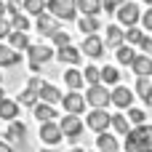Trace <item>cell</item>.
<instances>
[{
	"mask_svg": "<svg viewBox=\"0 0 152 152\" xmlns=\"http://www.w3.org/2000/svg\"><path fill=\"white\" fill-rule=\"evenodd\" d=\"M136 96H139L142 102L152 104V80L150 77H139V80H136Z\"/></svg>",
	"mask_w": 152,
	"mask_h": 152,
	"instance_id": "cell-27",
	"label": "cell"
},
{
	"mask_svg": "<svg viewBox=\"0 0 152 152\" xmlns=\"http://www.w3.org/2000/svg\"><path fill=\"white\" fill-rule=\"evenodd\" d=\"M91 152H99V150H91Z\"/></svg>",
	"mask_w": 152,
	"mask_h": 152,
	"instance_id": "cell-50",
	"label": "cell"
},
{
	"mask_svg": "<svg viewBox=\"0 0 152 152\" xmlns=\"http://www.w3.org/2000/svg\"><path fill=\"white\" fill-rule=\"evenodd\" d=\"M21 11L27 13V16H40V13H45L48 11V3L45 0H21Z\"/></svg>",
	"mask_w": 152,
	"mask_h": 152,
	"instance_id": "cell-23",
	"label": "cell"
},
{
	"mask_svg": "<svg viewBox=\"0 0 152 152\" xmlns=\"http://www.w3.org/2000/svg\"><path fill=\"white\" fill-rule=\"evenodd\" d=\"M131 69H134L136 77H150L152 75V56H147V53H136Z\"/></svg>",
	"mask_w": 152,
	"mask_h": 152,
	"instance_id": "cell-16",
	"label": "cell"
},
{
	"mask_svg": "<svg viewBox=\"0 0 152 152\" xmlns=\"http://www.w3.org/2000/svg\"><path fill=\"white\" fill-rule=\"evenodd\" d=\"M48 13L61 21H72L77 19V0H48Z\"/></svg>",
	"mask_w": 152,
	"mask_h": 152,
	"instance_id": "cell-3",
	"label": "cell"
},
{
	"mask_svg": "<svg viewBox=\"0 0 152 152\" xmlns=\"http://www.w3.org/2000/svg\"><path fill=\"white\" fill-rule=\"evenodd\" d=\"M40 102H45V104H61V91H59L56 86H51V83H43V88H40Z\"/></svg>",
	"mask_w": 152,
	"mask_h": 152,
	"instance_id": "cell-22",
	"label": "cell"
},
{
	"mask_svg": "<svg viewBox=\"0 0 152 152\" xmlns=\"http://www.w3.org/2000/svg\"><path fill=\"white\" fill-rule=\"evenodd\" d=\"M115 134H120V136H126L128 131H131V120H128V115H112V126H110Z\"/></svg>",
	"mask_w": 152,
	"mask_h": 152,
	"instance_id": "cell-29",
	"label": "cell"
},
{
	"mask_svg": "<svg viewBox=\"0 0 152 152\" xmlns=\"http://www.w3.org/2000/svg\"><path fill=\"white\" fill-rule=\"evenodd\" d=\"M126 152H152V126H134L126 134Z\"/></svg>",
	"mask_w": 152,
	"mask_h": 152,
	"instance_id": "cell-1",
	"label": "cell"
},
{
	"mask_svg": "<svg viewBox=\"0 0 152 152\" xmlns=\"http://www.w3.org/2000/svg\"><path fill=\"white\" fill-rule=\"evenodd\" d=\"M86 126H88L91 131L102 134V131H107V128L112 126V115H110L107 110H91V112L86 115Z\"/></svg>",
	"mask_w": 152,
	"mask_h": 152,
	"instance_id": "cell-5",
	"label": "cell"
},
{
	"mask_svg": "<svg viewBox=\"0 0 152 152\" xmlns=\"http://www.w3.org/2000/svg\"><path fill=\"white\" fill-rule=\"evenodd\" d=\"M142 3H147V5H152V0H142Z\"/></svg>",
	"mask_w": 152,
	"mask_h": 152,
	"instance_id": "cell-47",
	"label": "cell"
},
{
	"mask_svg": "<svg viewBox=\"0 0 152 152\" xmlns=\"http://www.w3.org/2000/svg\"><path fill=\"white\" fill-rule=\"evenodd\" d=\"M8 21H11V29H19V32H27V29H29V19H27V13H16V16H11Z\"/></svg>",
	"mask_w": 152,
	"mask_h": 152,
	"instance_id": "cell-33",
	"label": "cell"
},
{
	"mask_svg": "<svg viewBox=\"0 0 152 152\" xmlns=\"http://www.w3.org/2000/svg\"><path fill=\"white\" fill-rule=\"evenodd\" d=\"M102 83H104V86H118V83H120L118 67H102Z\"/></svg>",
	"mask_w": 152,
	"mask_h": 152,
	"instance_id": "cell-30",
	"label": "cell"
},
{
	"mask_svg": "<svg viewBox=\"0 0 152 152\" xmlns=\"http://www.w3.org/2000/svg\"><path fill=\"white\" fill-rule=\"evenodd\" d=\"M77 29L86 32V35H96L102 29V21H99V16H80L77 19Z\"/></svg>",
	"mask_w": 152,
	"mask_h": 152,
	"instance_id": "cell-20",
	"label": "cell"
},
{
	"mask_svg": "<svg viewBox=\"0 0 152 152\" xmlns=\"http://www.w3.org/2000/svg\"><path fill=\"white\" fill-rule=\"evenodd\" d=\"M27 88H29V91H35V94L40 96V88H43V80H40L37 75H32V77H29V83H27Z\"/></svg>",
	"mask_w": 152,
	"mask_h": 152,
	"instance_id": "cell-38",
	"label": "cell"
},
{
	"mask_svg": "<svg viewBox=\"0 0 152 152\" xmlns=\"http://www.w3.org/2000/svg\"><path fill=\"white\" fill-rule=\"evenodd\" d=\"M115 59H118V64H126V67H131L134 64V59H136V51L131 48V45H120V48H115Z\"/></svg>",
	"mask_w": 152,
	"mask_h": 152,
	"instance_id": "cell-26",
	"label": "cell"
},
{
	"mask_svg": "<svg viewBox=\"0 0 152 152\" xmlns=\"http://www.w3.org/2000/svg\"><path fill=\"white\" fill-rule=\"evenodd\" d=\"M40 152H53V150H51V147H45V150H40Z\"/></svg>",
	"mask_w": 152,
	"mask_h": 152,
	"instance_id": "cell-46",
	"label": "cell"
},
{
	"mask_svg": "<svg viewBox=\"0 0 152 152\" xmlns=\"http://www.w3.org/2000/svg\"><path fill=\"white\" fill-rule=\"evenodd\" d=\"M8 45H11V48H16V51H27L32 43H29V35H27V32L11 29V35H8Z\"/></svg>",
	"mask_w": 152,
	"mask_h": 152,
	"instance_id": "cell-21",
	"label": "cell"
},
{
	"mask_svg": "<svg viewBox=\"0 0 152 152\" xmlns=\"http://www.w3.org/2000/svg\"><path fill=\"white\" fill-rule=\"evenodd\" d=\"M142 37H144V32H142L139 27H126V43H128V45H139Z\"/></svg>",
	"mask_w": 152,
	"mask_h": 152,
	"instance_id": "cell-34",
	"label": "cell"
},
{
	"mask_svg": "<svg viewBox=\"0 0 152 152\" xmlns=\"http://www.w3.org/2000/svg\"><path fill=\"white\" fill-rule=\"evenodd\" d=\"M35 29H37L40 35L51 37V35H53V32L59 29V19H56L53 13H48V11H45V13H40V16L35 19Z\"/></svg>",
	"mask_w": 152,
	"mask_h": 152,
	"instance_id": "cell-10",
	"label": "cell"
},
{
	"mask_svg": "<svg viewBox=\"0 0 152 152\" xmlns=\"http://www.w3.org/2000/svg\"><path fill=\"white\" fill-rule=\"evenodd\" d=\"M69 152H83V150H77V147H75V150H69Z\"/></svg>",
	"mask_w": 152,
	"mask_h": 152,
	"instance_id": "cell-48",
	"label": "cell"
},
{
	"mask_svg": "<svg viewBox=\"0 0 152 152\" xmlns=\"http://www.w3.org/2000/svg\"><path fill=\"white\" fill-rule=\"evenodd\" d=\"M115 16H118V24H120V27H136V24L142 21L139 5H136V3H128V0L115 11Z\"/></svg>",
	"mask_w": 152,
	"mask_h": 152,
	"instance_id": "cell-4",
	"label": "cell"
},
{
	"mask_svg": "<svg viewBox=\"0 0 152 152\" xmlns=\"http://www.w3.org/2000/svg\"><path fill=\"white\" fill-rule=\"evenodd\" d=\"M77 11H83V16H99L104 8L102 0H77Z\"/></svg>",
	"mask_w": 152,
	"mask_h": 152,
	"instance_id": "cell-28",
	"label": "cell"
},
{
	"mask_svg": "<svg viewBox=\"0 0 152 152\" xmlns=\"http://www.w3.org/2000/svg\"><path fill=\"white\" fill-rule=\"evenodd\" d=\"M64 83L69 86V91H77V88H83L86 77H83V72H80L77 67H69V69L64 72Z\"/></svg>",
	"mask_w": 152,
	"mask_h": 152,
	"instance_id": "cell-24",
	"label": "cell"
},
{
	"mask_svg": "<svg viewBox=\"0 0 152 152\" xmlns=\"http://www.w3.org/2000/svg\"><path fill=\"white\" fill-rule=\"evenodd\" d=\"M8 35H11V21L3 16L0 19V40H8Z\"/></svg>",
	"mask_w": 152,
	"mask_h": 152,
	"instance_id": "cell-39",
	"label": "cell"
},
{
	"mask_svg": "<svg viewBox=\"0 0 152 152\" xmlns=\"http://www.w3.org/2000/svg\"><path fill=\"white\" fill-rule=\"evenodd\" d=\"M56 59H59L61 64H69V67H77V64L83 61V51H80V48H75V45L69 43V45H61V48L56 51Z\"/></svg>",
	"mask_w": 152,
	"mask_h": 152,
	"instance_id": "cell-11",
	"label": "cell"
},
{
	"mask_svg": "<svg viewBox=\"0 0 152 152\" xmlns=\"http://www.w3.org/2000/svg\"><path fill=\"white\" fill-rule=\"evenodd\" d=\"M96 150L99 152H120V139L110 131L96 134Z\"/></svg>",
	"mask_w": 152,
	"mask_h": 152,
	"instance_id": "cell-12",
	"label": "cell"
},
{
	"mask_svg": "<svg viewBox=\"0 0 152 152\" xmlns=\"http://www.w3.org/2000/svg\"><path fill=\"white\" fill-rule=\"evenodd\" d=\"M86 102H88V107H94V110H107V104H112V91H107L104 83L88 86V91H86Z\"/></svg>",
	"mask_w": 152,
	"mask_h": 152,
	"instance_id": "cell-2",
	"label": "cell"
},
{
	"mask_svg": "<svg viewBox=\"0 0 152 152\" xmlns=\"http://www.w3.org/2000/svg\"><path fill=\"white\" fill-rule=\"evenodd\" d=\"M86 96L83 94H77V91H69V94H64L61 96V107H64V112H69V115H83V110H86Z\"/></svg>",
	"mask_w": 152,
	"mask_h": 152,
	"instance_id": "cell-8",
	"label": "cell"
},
{
	"mask_svg": "<svg viewBox=\"0 0 152 152\" xmlns=\"http://www.w3.org/2000/svg\"><path fill=\"white\" fill-rule=\"evenodd\" d=\"M40 67H43V64H37V61H29V69H32V72H40Z\"/></svg>",
	"mask_w": 152,
	"mask_h": 152,
	"instance_id": "cell-43",
	"label": "cell"
},
{
	"mask_svg": "<svg viewBox=\"0 0 152 152\" xmlns=\"http://www.w3.org/2000/svg\"><path fill=\"white\" fill-rule=\"evenodd\" d=\"M83 77H86L88 86H96V83H102V69L94 67V64H88V67L83 69Z\"/></svg>",
	"mask_w": 152,
	"mask_h": 152,
	"instance_id": "cell-31",
	"label": "cell"
},
{
	"mask_svg": "<svg viewBox=\"0 0 152 152\" xmlns=\"http://www.w3.org/2000/svg\"><path fill=\"white\" fill-rule=\"evenodd\" d=\"M0 152H13V147H11L8 142H0Z\"/></svg>",
	"mask_w": 152,
	"mask_h": 152,
	"instance_id": "cell-42",
	"label": "cell"
},
{
	"mask_svg": "<svg viewBox=\"0 0 152 152\" xmlns=\"http://www.w3.org/2000/svg\"><path fill=\"white\" fill-rule=\"evenodd\" d=\"M61 126L59 123H53V120H48V123H40V142L45 144V147H56L59 142H61Z\"/></svg>",
	"mask_w": 152,
	"mask_h": 152,
	"instance_id": "cell-7",
	"label": "cell"
},
{
	"mask_svg": "<svg viewBox=\"0 0 152 152\" xmlns=\"http://www.w3.org/2000/svg\"><path fill=\"white\" fill-rule=\"evenodd\" d=\"M0 83H3V75H0Z\"/></svg>",
	"mask_w": 152,
	"mask_h": 152,
	"instance_id": "cell-49",
	"label": "cell"
},
{
	"mask_svg": "<svg viewBox=\"0 0 152 152\" xmlns=\"http://www.w3.org/2000/svg\"><path fill=\"white\" fill-rule=\"evenodd\" d=\"M3 99H5V91H3V86H0V102H3Z\"/></svg>",
	"mask_w": 152,
	"mask_h": 152,
	"instance_id": "cell-45",
	"label": "cell"
},
{
	"mask_svg": "<svg viewBox=\"0 0 152 152\" xmlns=\"http://www.w3.org/2000/svg\"><path fill=\"white\" fill-rule=\"evenodd\" d=\"M112 104H115V107H120V110H128V107L134 104V91L118 83V86L112 88Z\"/></svg>",
	"mask_w": 152,
	"mask_h": 152,
	"instance_id": "cell-13",
	"label": "cell"
},
{
	"mask_svg": "<svg viewBox=\"0 0 152 152\" xmlns=\"http://www.w3.org/2000/svg\"><path fill=\"white\" fill-rule=\"evenodd\" d=\"M123 3H126V0H102V8H104V13H115Z\"/></svg>",
	"mask_w": 152,
	"mask_h": 152,
	"instance_id": "cell-37",
	"label": "cell"
},
{
	"mask_svg": "<svg viewBox=\"0 0 152 152\" xmlns=\"http://www.w3.org/2000/svg\"><path fill=\"white\" fill-rule=\"evenodd\" d=\"M139 48H142V53H147V56H152V37H150V35H144V37H142Z\"/></svg>",
	"mask_w": 152,
	"mask_h": 152,
	"instance_id": "cell-41",
	"label": "cell"
},
{
	"mask_svg": "<svg viewBox=\"0 0 152 152\" xmlns=\"http://www.w3.org/2000/svg\"><path fill=\"white\" fill-rule=\"evenodd\" d=\"M142 24H144V32H152V5L142 13Z\"/></svg>",
	"mask_w": 152,
	"mask_h": 152,
	"instance_id": "cell-40",
	"label": "cell"
},
{
	"mask_svg": "<svg viewBox=\"0 0 152 152\" xmlns=\"http://www.w3.org/2000/svg\"><path fill=\"white\" fill-rule=\"evenodd\" d=\"M27 56H29V61L45 64V61H48V59H53L56 53L51 51V45H29V48H27Z\"/></svg>",
	"mask_w": 152,
	"mask_h": 152,
	"instance_id": "cell-18",
	"label": "cell"
},
{
	"mask_svg": "<svg viewBox=\"0 0 152 152\" xmlns=\"http://www.w3.org/2000/svg\"><path fill=\"white\" fill-rule=\"evenodd\" d=\"M16 102H19L21 107H35V104L40 102V96H37L35 91H29V88H24V91L19 94V99H16Z\"/></svg>",
	"mask_w": 152,
	"mask_h": 152,
	"instance_id": "cell-32",
	"label": "cell"
},
{
	"mask_svg": "<svg viewBox=\"0 0 152 152\" xmlns=\"http://www.w3.org/2000/svg\"><path fill=\"white\" fill-rule=\"evenodd\" d=\"M32 112H35V120H37V123H48V120L56 118L53 104H45V102H37V104L32 107Z\"/></svg>",
	"mask_w": 152,
	"mask_h": 152,
	"instance_id": "cell-19",
	"label": "cell"
},
{
	"mask_svg": "<svg viewBox=\"0 0 152 152\" xmlns=\"http://www.w3.org/2000/svg\"><path fill=\"white\" fill-rule=\"evenodd\" d=\"M126 43V32L120 24H110L104 27V45H112V48H120Z\"/></svg>",
	"mask_w": 152,
	"mask_h": 152,
	"instance_id": "cell-14",
	"label": "cell"
},
{
	"mask_svg": "<svg viewBox=\"0 0 152 152\" xmlns=\"http://www.w3.org/2000/svg\"><path fill=\"white\" fill-rule=\"evenodd\" d=\"M19 107H21V104H19L16 99H8V96H5V99L0 102V120H5V123L19 120Z\"/></svg>",
	"mask_w": 152,
	"mask_h": 152,
	"instance_id": "cell-17",
	"label": "cell"
},
{
	"mask_svg": "<svg viewBox=\"0 0 152 152\" xmlns=\"http://www.w3.org/2000/svg\"><path fill=\"white\" fill-rule=\"evenodd\" d=\"M51 40H53V45H56V48H61V45H69V35H67L64 29H56V32L51 35Z\"/></svg>",
	"mask_w": 152,
	"mask_h": 152,
	"instance_id": "cell-36",
	"label": "cell"
},
{
	"mask_svg": "<svg viewBox=\"0 0 152 152\" xmlns=\"http://www.w3.org/2000/svg\"><path fill=\"white\" fill-rule=\"evenodd\" d=\"M80 51L91 59H99V56H104V40L99 35H86L83 43H80Z\"/></svg>",
	"mask_w": 152,
	"mask_h": 152,
	"instance_id": "cell-9",
	"label": "cell"
},
{
	"mask_svg": "<svg viewBox=\"0 0 152 152\" xmlns=\"http://www.w3.org/2000/svg\"><path fill=\"white\" fill-rule=\"evenodd\" d=\"M19 61H21V51H16L0 40V67H16Z\"/></svg>",
	"mask_w": 152,
	"mask_h": 152,
	"instance_id": "cell-15",
	"label": "cell"
},
{
	"mask_svg": "<svg viewBox=\"0 0 152 152\" xmlns=\"http://www.w3.org/2000/svg\"><path fill=\"white\" fill-rule=\"evenodd\" d=\"M128 120H131V126H144L147 115H144V110H136V107H128Z\"/></svg>",
	"mask_w": 152,
	"mask_h": 152,
	"instance_id": "cell-35",
	"label": "cell"
},
{
	"mask_svg": "<svg viewBox=\"0 0 152 152\" xmlns=\"http://www.w3.org/2000/svg\"><path fill=\"white\" fill-rule=\"evenodd\" d=\"M24 136H27V126H24L21 120H11L8 128H5V139H11V142H21Z\"/></svg>",
	"mask_w": 152,
	"mask_h": 152,
	"instance_id": "cell-25",
	"label": "cell"
},
{
	"mask_svg": "<svg viewBox=\"0 0 152 152\" xmlns=\"http://www.w3.org/2000/svg\"><path fill=\"white\" fill-rule=\"evenodd\" d=\"M3 16H5V3L0 0V19H3Z\"/></svg>",
	"mask_w": 152,
	"mask_h": 152,
	"instance_id": "cell-44",
	"label": "cell"
},
{
	"mask_svg": "<svg viewBox=\"0 0 152 152\" xmlns=\"http://www.w3.org/2000/svg\"><path fill=\"white\" fill-rule=\"evenodd\" d=\"M59 126H61V134H64L69 142H77V136L83 134V118H80V115H69V112H67Z\"/></svg>",
	"mask_w": 152,
	"mask_h": 152,
	"instance_id": "cell-6",
	"label": "cell"
}]
</instances>
